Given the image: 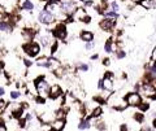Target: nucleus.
I'll return each mask as SVG.
<instances>
[{"instance_id":"1","label":"nucleus","mask_w":156,"mask_h":131,"mask_svg":"<svg viewBox=\"0 0 156 131\" xmlns=\"http://www.w3.org/2000/svg\"><path fill=\"white\" fill-rule=\"evenodd\" d=\"M35 90H37V94L38 96H40L43 99H47L48 97V92H50V87L51 85L48 82L44 79V77H38L37 79H35Z\"/></svg>"},{"instance_id":"2","label":"nucleus","mask_w":156,"mask_h":131,"mask_svg":"<svg viewBox=\"0 0 156 131\" xmlns=\"http://www.w3.org/2000/svg\"><path fill=\"white\" fill-rule=\"evenodd\" d=\"M107 104L115 110H118V112H122V110H125L129 106L126 104V101H125V99L120 97L118 95H116V94L109 96V99L107 100Z\"/></svg>"},{"instance_id":"3","label":"nucleus","mask_w":156,"mask_h":131,"mask_svg":"<svg viewBox=\"0 0 156 131\" xmlns=\"http://www.w3.org/2000/svg\"><path fill=\"white\" fill-rule=\"evenodd\" d=\"M138 90L140 92L139 94L140 96L152 99V100L156 99V87L152 85V83H142V85L138 86Z\"/></svg>"},{"instance_id":"4","label":"nucleus","mask_w":156,"mask_h":131,"mask_svg":"<svg viewBox=\"0 0 156 131\" xmlns=\"http://www.w3.org/2000/svg\"><path fill=\"white\" fill-rule=\"evenodd\" d=\"M22 49L25 51V53L27 56L33 58V57H37L39 52H40V46L37 42H27L22 46Z\"/></svg>"},{"instance_id":"5","label":"nucleus","mask_w":156,"mask_h":131,"mask_svg":"<svg viewBox=\"0 0 156 131\" xmlns=\"http://www.w3.org/2000/svg\"><path fill=\"white\" fill-rule=\"evenodd\" d=\"M124 99L129 106H139L140 103L143 101V99L139 95V92H129V94H126V96Z\"/></svg>"},{"instance_id":"6","label":"nucleus","mask_w":156,"mask_h":131,"mask_svg":"<svg viewBox=\"0 0 156 131\" xmlns=\"http://www.w3.org/2000/svg\"><path fill=\"white\" fill-rule=\"evenodd\" d=\"M52 37H55L58 40H64L68 37V30H66V26L64 23H58V25L55 27L52 31Z\"/></svg>"},{"instance_id":"7","label":"nucleus","mask_w":156,"mask_h":131,"mask_svg":"<svg viewBox=\"0 0 156 131\" xmlns=\"http://www.w3.org/2000/svg\"><path fill=\"white\" fill-rule=\"evenodd\" d=\"M62 96V88L60 85H52L50 87V92H48V97L51 100H56V99Z\"/></svg>"},{"instance_id":"8","label":"nucleus","mask_w":156,"mask_h":131,"mask_svg":"<svg viewBox=\"0 0 156 131\" xmlns=\"http://www.w3.org/2000/svg\"><path fill=\"white\" fill-rule=\"evenodd\" d=\"M99 26L103 31H112V29L115 27V19H108L104 18L99 22Z\"/></svg>"},{"instance_id":"9","label":"nucleus","mask_w":156,"mask_h":131,"mask_svg":"<svg viewBox=\"0 0 156 131\" xmlns=\"http://www.w3.org/2000/svg\"><path fill=\"white\" fill-rule=\"evenodd\" d=\"M53 21H55L53 14H51V13H48V12H46V10H42L40 13H39V22H42V23H52Z\"/></svg>"},{"instance_id":"10","label":"nucleus","mask_w":156,"mask_h":131,"mask_svg":"<svg viewBox=\"0 0 156 131\" xmlns=\"http://www.w3.org/2000/svg\"><path fill=\"white\" fill-rule=\"evenodd\" d=\"M101 82H103V91H109V92H112L113 88H115V79L104 77L101 79Z\"/></svg>"},{"instance_id":"11","label":"nucleus","mask_w":156,"mask_h":131,"mask_svg":"<svg viewBox=\"0 0 156 131\" xmlns=\"http://www.w3.org/2000/svg\"><path fill=\"white\" fill-rule=\"evenodd\" d=\"M39 120H40L42 124H52V122L55 121V113L42 112V114L39 116Z\"/></svg>"},{"instance_id":"12","label":"nucleus","mask_w":156,"mask_h":131,"mask_svg":"<svg viewBox=\"0 0 156 131\" xmlns=\"http://www.w3.org/2000/svg\"><path fill=\"white\" fill-rule=\"evenodd\" d=\"M80 38H81V40H83V42H86V43L94 42V34L91 33V31H88V30H83V31H81Z\"/></svg>"},{"instance_id":"13","label":"nucleus","mask_w":156,"mask_h":131,"mask_svg":"<svg viewBox=\"0 0 156 131\" xmlns=\"http://www.w3.org/2000/svg\"><path fill=\"white\" fill-rule=\"evenodd\" d=\"M104 51L107 53H112L116 51V46H115V42H113L112 38L107 39V42H105V44H104Z\"/></svg>"},{"instance_id":"14","label":"nucleus","mask_w":156,"mask_h":131,"mask_svg":"<svg viewBox=\"0 0 156 131\" xmlns=\"http://www.w3.org/2000/svg\"><path fill=\"white\" fill-rule=\"evenodd\" d=\"M85 16H86L85 9H82V8H78V9H76V12L73 13L72 17H73V19H78V21H82Z\"/></svg>"},{"instance_id":"15","label":"nucleus","mask_w":156,"mask_h":131,"mask_svg":"<svg viewBox=\"0 0 156 131\" xmlns=\"http://www.w3.org/2000/svg\"><path fill=\"white\" fill-rule=\"evenodd\" d=\"M66 112H68L66 108H60L58 110H56V112H55V120H65L66 114H68Z\"/></svg>"},{"instance_id":"16","label":"nucleus","mask_w":156,"mask_h":131,"mask_svg":"<svg viewBox=\"0 0 156 131\" xmlns=\"http://www.w3.org/2000/svg\"><path fill=\"white\" fill-rule=\"evenodd\" d=\"M90 127H91V124H90V120H87V118H83V120H81L80 124H78V129H80L81 131L88 130Z\"/></svg>"},{"instance_id":"17","label":"nucleus","mask_w":156,"mask_h":131,"mask_svg":"<svg viewBox=\"0 0 156 131\" xmlns=\"http://www.w3.org/2000/svg\"><path fill=\"white\" fill-rule=\"evenodd\" d=\"M40 43L43 47H47L50 44H52V38H51V34H46V35H42L40 37Z\"/></svg>"},{"instance_id":"18","label":"nucleus","mask_w":156,"mask_h":131,"mask_svg":"<svg viewBox=\"0 0 156 131\" xmlns=\"http://www.w3.org/2000/svg\"><path fill=\"white\" fill-rule=\"evenodd\" d=\"M139 5L143 7L144 9H154L155 8V1L154 0H142Z\"/></svg>"},{"instance_id":"19","label":"nucleus","mask_w":156,"mask_h":131,"mask_svg":"<svg viewBox=\"0 0 156 131\" xmlns=\"http://www.w3.org/2000/svg\"><path fill=\"white\" fill-rule=\"evenodd\" d=\"M48 62H50V57L47 56H42L37 60V65L42 66V67H48Z\"/></svg>"},{"instance_id":"20","label":"nucleus","mask_w":156,"mask_h":131,"mask_svg":"<svg viewBox=\"0 0 156 131\" xmlns=\"http://www.w3.org/2000/svg\"><path fill=\"white\" fill-rule=\"evenodd\" d=\"M133 118H134L135 124H143L144 120H146V117H144V113L142 112H136L133 114Z\"/></svg>"},{"instance_id":"21","label":"nucleus","mask_w":156,"mask_h":131,"mask_svg":"<svg viewBox=\"0 0 156 131\" xmlns=\"http://www.w3.org/2000/svg\"><path fill=\"white\" fill-rule=\"evenodd\" d=\"M10 30V22L8 19L0 21V31H9Z\"/></svg>"},{"instance_id":"22","label":"nucleus","mask_w":156,"mask_h":131,"mask_svg":"<svg viewBox=\"0 0 156 131\" xmlns=\"http://www.w3.org/2000/svg\"><path fill=\"white\" fill-rule=\"evenodd\" d=\"M21 8L22 9H25V10H33L34 9V4L30 1V0H25L22 4H21Z\"/></svg>"},{"instance_id":"23","label":"nucleus","mask_w":156,"mask_h":131,"mask_svg":"<svg viewBox=\"0 0 156 131\" xmlns=\"http://www.w3.org/2000/svg\"><path fill=\"white\" fill-rule=\"evenodd\" d=\"M27 124H29V122H27L25 116H23L22 118H20V120H18V129H26L27 127Z\"/></svg>"},{"instance_id":"24","label":"nucleus","mask_w":156,"mask_h":131,"mask_svg":"<svg viewBox=\"0 0 156 131\" xmlns=\"http://www.w3.org/2000/svg\"><path fill=\"white\" fill-rule=\"evenodd\" d=\"M115 52H116V57L118 58V60H121V58H125V56H126V52H125L122 48H117Z\"/></svg>"},{"instance_id":"25","label":"nucleus","mask_w":156,"mask_h":131,"mask_svg":"<svg viewBox=\"0 0 156 131\" xmlns=\"http://www.w3.org/2000/svg\"><path fill=\"white\" fill-rule=\"evenodd\" d=\"M138 108H139V112L144 113V112H147V110L150 109V104H148V103H144V101H142V103H140V105L138 106Z\"/></svg>"},{"instance_id":"26","label":"nucleus","mask_w":156,"mask_h":131,"mask_svg":"<svg viewBox=\"0 0 156 131\" xmlns=\"http://www.w3.org/2000/svg\"><path fill=\"white\" fill-rule=\"evenodd\" d=\"M64 73H65V71H64V67H62V66H60V67H57V69H55V70H53V74L56 75L57 78H62V75H64Z\"/></svg>"},{"instance_id":"27","label":"nucleus","mask_w":156,"mask_h":131,"mask_svg":"<svg viewBox=\"0 0 156 131\" xmlns=\"http://www.w3.org/2000/svg\"><path fill=\"white\" fill-rule=\"evenodd\" d=\"M7 106H8V103L4 100V99L0 97V114L5 112V110H7Z\"/></svg>"},{"instance_id":"28","label":"nucleus","mask_w":156,"mask_h":131,"mask_svg":"<svg viewBox=\"0 0 156 131\" xmlns=\"http://www.w3.org/2000/svg\"><path fill=\"white\" fill-rule=\"evenodd\" d=\"M95 127L99 131H105V122L104 121H96Z\"/></svg>"},{"instance_id":"29","label":"nucleus","mask_w":156,"mask_h":131,"mask_svg":"<svg viewBox=\"0 0 156 131\" xmlns=\"http://www.w3.org/2000/svg\"><path fill=\"white\" fill-rule=\"evenodd\" d=\"M20 96H21V92H20V91H12V92L9 94V97L12 99V100H17Z\"/></svg>"},{"instance_id":"30","label":"nucleus","mask_w":156,"mask_h":131,"mask_svg":"<svg viewBox=\"0 0 156 131\" xmlns=\"http://www.w3.org/2000/svg\"><path fill=\"white\" fill-rule=\"evenodd\" d=\"M57 47H58V43L57 42H53L52 44H51V55H55L57 52Z\"/></svg>"},{"instance_id":"31","label":"nucleus","mask_w":156,"mask_h":131,"mask_svg":"<svg viewBox=\"0 0 156 131\" xmlns=\"http://www.w3.org/2000/svg\"><path fill=\"white\" fill-rule=\"evenodd\" d=\"M78 71H88V65L87 64H80L77 67Z\"/></svg>"},{"instance_id":"32","label":"nucleus","mask_w":156,"mask_h":131,"mask_svg":"<svg viewBox=\"0 0 156 131\" xmlns=\"http://www.w3.org/2000/svg\"><path fill=\"white\" fill-rule=\"evenodd\" d=\"M111 8H112V12H115V13H117V12L120 10V7H118V4H117L116 1L111 3Z\"/></svg>"},{"instance_id":"33","label":"nucleus","mask_w":156,"mask_h":131,"mask_svg":"<svg viewBox=\"0 0 156 131\" xmlns=\"http://www.w3.org/2000/svg\"><path fill=\"white\" fill-rule=\"evenodd\" d=\"M0 131H8V127L5 126V122L3 118H0Z\"/></svg>"},{"instance_id":"34","label":"nucleus","mask_w":156,"mask_h":131,"mask_svg":"<svg viewBox=\"0 0 156 131\" xmlns=\"http://www.w3.org/2000/svg\"><path fill=\"white\" fill-rule=\"evenodd\" d=\"M151 60H152V62H156V46L154 47V49L151 52Z\"/></svg>"},{"instance_id":"35","label":"nucleus","mask_w":156,"mask_h":131,"mask_svg":"<svg viewBox=\"0 0 156 131\" xmlns=\"http://www.w3.org/2000/svg\"><path fill=\"white\" fill-rule=\"evenodd\" d=\"M35 101H37L38 103V104H44V103H46V99H43V97H40V96H38V97H35Z\"/></svg>"},{"instance_id":"36","label":"nucleus","mask_w":156,"mask_h":131,"mask_svg":"<svg viewBox=\"0 0 156 131\" xmlns=\"http://www.w3.org/2000/svg\"><path fill=\"white\" fill-rule=\"evenodd\" d=\"M94 47H95V44H94V42H90V43H86V49L90 51V49H92Z\"/></svg>"},{"instance_id":"37","label":"nucleus","mask_w":156,"mask_h":131,"mask_svg":"<svg viewBox=\"0 0 156 131\" xmlns=\"http://www.w3.org/2000/svg\"><path fill=\"white\" fill-rule=\"evenodd\" d=\"M82 22H85V23H90V22H91V17L86 14L85 17H83V19H82Z\"/></svg>"},{"instance_id":"38","label":"nucleus","mask_w":156,"mask_h":131,"mask_svg":"<svg viewBox=\"0 0 156 131\" xmlns=\"http://www.w3.org/2000/svg\"><path fill=\"white\" fill-rule=\"evenodd\" d=\"M139 131H152V127L151 126H142V127L139 129Z\"/></svg>"},{"instance_id":"39","label":"nucleus","mask_w":156,"mask_h":131,"mask_svg":"<svg viewBox=\"0 0 156 131\" xmlns=\"http://www.w3.org/2000/svg\"><path fill=\"white\" fill-rule=\"evenodd\" d=\"M23 64H25L27 67H29V66H31V65H33V61H30L29 58H25V60H23Z\"/></svg>"},{"instance_id":"40","label":"nucleus","mask_w":156,"mask_h":131,"mask_svg":"<svg viewBox=\"0 0 156 131\" xmlns=\"http://www.w3.org/2000/svg\"><path fill=\"white\" fill-rule=\"evenodd\" d=\"M109 64H111V60H109L108 57H105V58H103V65H105V66H108Z\"/></svg>"},{"instance_id":"41","label":"nucleus","mask_w":156,"mask_h":131,"mask_svg":"<svg viewBox=\"0 0 156 131\" xmlns=\"http://www.w3.org/2000/svg\"><path fill=\"white\" fill-rule=\"evenodd\" d=\"M98 88H99L100 91H103V82H101V79L98 82Z\"/></svg>"},{"instance_id":"42","label":"nucleus","mask_w":156,"mask_h":131,"mask_svg":"<svg viewBox=\"0 0 156 131\" xmlns=\"http://www.w3.org/2000/svg\"><path fill=\"white\" fill-rule=\"evenodd\" d=\"M4 95H5V90H4V87H0V97H3Z\"/></svg>"},{"instance_id":"43","label":"nucleus","mask_w":156,"mask_h":131,"mask_svg":"<svg viewBox=\"0 0 156 131\" xmlns=\"http://www.w3.org/2000/svg\"><path fill=\"white\" fill-rule=\"evenodd\" d=\"M151 127H152V129H156V118H154V120H152V122H151Z\"/></svg>"},{"instance_id":"44","label":"nucleus","mask_w":156,"mask_h":131,"mask_svg":"<svg viewBox=\"0 0 156 131\" xmlns=\"http://www.w3.org/2000/svg\"><path fill=\"white\" fill-rule=\"evenodd\" d=\"M140 1L142 0H131V3H134V4H140Z\"/></svg>"},{"instance_id":"45","label":"nucleus","mask_w":156,"mask_h":131,"mask_svg":"<svg viewBox=\"0 0 156 131\" xmlns=\"http://www.w3.org/2000/svg\"><path fill=\"white\" fill-rule=\"evenodd\" d=\"M98 57H99V56H98V55H92V56H91V60H96Z\"/></svg>"},{"instance_id":"46","label":"nucleus","mask_w":156,"mask_h":131,"mask_svg":"<svg viewBox=\"0 0 156 131\" xmlns=\"http://www.w3.org/2000/svg\"><path fill=\"white\" fill-rule=\"evenodd\" d=\"M2 14H4V8L0 7V16H2Z\"/></svg>"}]
</instances>
